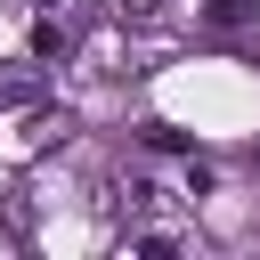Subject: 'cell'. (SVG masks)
I'll return each instance as SVG.
<instances>
[{
    "instance_id": "7a4b0ae2",
    "label": "cell",
    "mask_w": 260,
    "mask_h": 260,
    "mask_svg": "<svg viewBox=\"0 0 260 260\" xmlns=\"http://www.w3.org/2000/svg\"><path fill=\"white\" fill-rule=\"evenodd\" d=\"M252 8H260V0H211V24H244Z\"/></svg>"
},
{
    "instance_id": "6da1fadb",
    "label": "cell",
    "mask_w": 260,
    "mask_h": 260,
    "mask_svg": "<svg viewBox=\"0 0 260 260\" xmlns=\"http://www.w3.org/2000/svg\"><path fill=\"white\" fill-rule=\"evenodd\" d=\"M130 252H179V236L171 228H146V236H130Z\"/></svg>"
}]
</instances>
